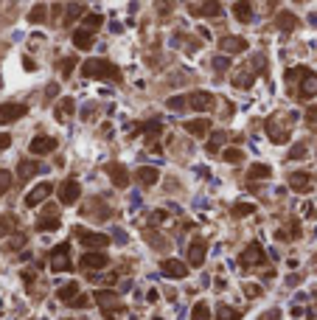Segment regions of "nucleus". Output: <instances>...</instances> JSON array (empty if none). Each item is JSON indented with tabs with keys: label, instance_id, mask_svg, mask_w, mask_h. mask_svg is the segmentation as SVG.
<instances>
[{
	"label": "nucleus",
	"instance_id": "1",
	"mask_svg": "<svg viewBox=\"0 0 317 320\" xmlns=\"http://www.w3.org/2000/svg\"><path fill=\"white\" fill-rule=\"evenodd\" d=\"M82 73H85L87 79H115V82H121L118 68H115L110 59H87L85 65H82Z\"/></svg>",
	"mask_w": 317,
	"mask_h": 320
},
{
	"label": "nucleus",
	"instance_id": "2",
	"mask_svg": "<svg viewBox=\"0 0 317 320\" xmlns=\"http://www.w3.org/2000/svg\"><path fill=\"white\" fill-rule=\"evenodd\" d=\"M51 270L53 273H68L70 270V244L62 242L51 250Z\"/></svg>",
	"mask_w": 317,
	"mask_h": 320
},
{
	"label": "nucleus",
	"instance_id": "3",
	"mask_svg": "<svg viewBox=\"0 0 317 320\" xmlns=\"http://www.w3.org/2000/svg\"><path fill=\"white\" fill-rule=\"evenodd\" d=\"M239 261H241V267H258V264H264L267 261V253H264V247H261L258 242H250L247 247L241 250Z\"/></svg>",
	"mask_w": 317,
	"mask_h": 320
},
{
	"label": "nucleus",
	"instance_id": "4",
	"mask_svg": "<svg viewBox=\"0 0 317 320\" xmlns=\"http://www.w3.org/2000/svg\"><path fill=\"white\" fill-rule=\"evenodd\" d=\"M28 113L26 104H17V101H6L0 104V124H11L17 121V118H23V115Z\"/></svg>",
	"mask_w": 317,
	"mask_h": 320
},
{
	"label": "nucleus",
	"instance_id": "5",
	"mask_svg": "<svg viewBox=\"0 0 317 320\" xmlns=\"http://www.w3.org/2000/svg\"><path fill=\"white\" fill-rule=\"evenodd\" d=\"M214 93H208V90H197V93L188 95V107L191 110H197V113H205V110H214Z\"/></svg>",
	"mask_w": 317,
	"mask_h": 320
},
{
	"label": "nucleus",
	"instance_id": "6",
	"mask_svg": "<svg viewBox=\"0 0 317 320\" xmlns=\"http://www.w3.org/2000/svg\"><path fill=\"white\" fill-rule=\"evenodd\" d=\"M281 118L283 115H275V118L267 121V135H270L272 143H286L289 140V127H281Z\"/></svg>",
	"mask_w": 317,
	"mask_h": 320
},
{
	"label": "nucleus",
	"instance_id": "7",
	"mask_svg": "<svg viewBox=\"0 0 317 320\" xmlns=\"http://www.w3.org/2000/svg\"><path fill=\"white\" fill-rule=\"evenodd\" d=\"M289 188L298 191V194H309V191L315 188V177L309 172H292L289 174Z\"/></svg>",
	"mask_w": 317,
	"mask_h": 320
},
{
	"label": "nucleus",
	"instance_id": "8",
	"mask_svg": "<svg viewBox=\"0 0 317 320\" xmlns=\"http://www.w3.org/2000/svg\"><path fill=\"white\" fill-rule=\"evenodd\" d=\"M56 228H59V208L48 205V208H45V214L40 217V222H37V230L51 233V230H56Z\"/></svg>",
	"mask_w": 317,
	"mask_h": 320
},
{
	"label": "nucleus",
	"instance_id": "9",
	"mask_svg": "<svg viewBox=\"0 0 317 320\" xmlns=\"http://www.w3.org/2000/svg\"><path fill=\"white\" fill-rule=\"evenodd\" d=\"M79 194H82V185H79L73 177L59 185V202H62V205H73V202L79 199Z\"/></svg>",
	"mask_w": 317,
	"mask_h": 320
},
{
	"label": "nucleus",
	"instance_id": "10",
	"mask_svg": "<svg viewBox=\"0 0 317 320\" xmlns=\"http://www.w3.org/2000/svg\"><path fill=\"white\" fill-rule=\"evenodd\" d=\"M76 236L82 239L85 247H107L110 244V236L107 233H93V230H85V228H76Z\"/></svg>",
	"mask_w": 317,
	"mask_h": 320
},
{
	"label": "nucleus",
	"instance_id": "11",
	"mask_svg": "<svg viewBox=\"0 0 317 320\" xmlns=\"http://www.w3.org/2000/svg\"><path fill=\"white\" fill-rule=\"evenodd\" d=\"M53 194V183H40L34 191H28L26 197V208H37L40 202H45V199Z\"/></svg>",
	"mask_w": 317,
	"mask_h": 320
},
{
	"label": "nucleus",
	"instance_id": "12",
	"mask_svg": "<svg viewBox=\"0 0 317 320\" xmlns=\"http://www.w3.org/2000/svg\"><path fill=\"white\" fill-rule=\"evenodd\" d=\"M160 270H163V275L174 278V281L188 275V264H182L180 259H163V261H160Z\"/></svg>",
	"mask_w": 317,
	"mask_h": 320
},
{
	"label": "nucleus",
	"instance_id": "13",
	"mask_svg": "<svg viewBox=\"0 0 317 320\" xmlns=\"http://www.w3.org/2000/svg\"><path fill=\"white\" fill-rule=\"evenodd\" d=\"M107 174H110V180L115 188H127L129 185V169L124 163H110L107 166Z\"/></svg>",
	"mask_w": 317,
	"mask_h": 320
},
{
	"label": "nucleus",
	"instance_id": "14",
	"mask_svg": "<svg viewBox=\"0 0 317 320\" xmlns=\"http://www.w3.org/2000/svg\"><path fill=\"white\" fill-rule=\"evenodd\" d=\"M56 146H59V143H56L51 135H37V138L31 140V146H28V149H31V155H40V157H43V155H51Z\"/></svg>",
	"mask_w": 317,
	"mask_h": 320
},
{
	"label": "nucleus",
	"instance_id": "15",
	"mask_svg": "<svg viewBox=\"0 0 317 320\" xmlns=\"http://www.w3.org/2000/svg\"><path fill=\"white\" fill-rule=\"evenodd\" d=\"M95 303H98L104 312H110V306L115 312H124V306H121V301H118V295L110 292V289H98V292H95Z\"/></svg>",
	"mask_w": 317,
	"mask_h": 320
},
{
	"label": "nucleus",
	"instance_id": "16",
	"mask_svg": "<svg viewBox=\"0 0 317 320\" xmlns=\"http://www.w3.org/2000/svg\"><path fill=\"white\" fill-rule=\"evenodd\" d=\"M110 264V256L107 253H85L82 256V270H101V267H107Z\"/></svg>",
	"mask_w": 317,
	"mask_h": 320
},
{
	"label": "nucleus",
	"instance_id": "17",
	"mask_svg": "<svg viewBox=\"0 0 317 320\" xmlns=\"http://www.w3.org/2000/svg\"><path fill=\"white\" fill-rule=\"evenodd\" d=\"M205 253H208V244L202 242V239H194L191 247H188V264H191V267H202Z\"/></svg>",
	"mask_w": 317,
	"mask_h": 320
},
{
	"label": "nucleus",
	"instance_id": "18",
	"mask_svg": "<svg viewBox=\"0 0 317 320\" xmlns=\"http://www.w3.org/2000/svg\"><path fill=\"white\" fill-rule=\"evenodd\" d=\"M219 48H222V53H241L247 51V40L244 37H222Z\"/></svg>",
	"mask_w": 317,
	"mask_h": 320
},
{
	"label": "nucleus",
	"instance_id": "19",
	"mask_svg": "<svg viewBox=\"0 0 317 320\" xmlns=\"http://www.w3.org/2000/svg\"><path fill=\"white\" fill-rule=\"evenodd\" d=\"M191 11L199 14V17H219V14H222V3H219V0H205V3H199V6H191Z\"/></svg>",
	"mask_w": 317,
	"mask_h": 320
},
{
	"label": "nucleus",
	"instance_id": "20",
	"mask_svg": "<svg viewBox=\"0 0 317 320\" xmlns=\"http://www.w3.org/2000/svg\"><path fill=\"white\" fill-rule=\"evenodd\" d=\"M256 73H258L256 68H241V70H236V76H233V87H239V90H247V87L256 82Z\"/></svg>",
	"mask_w": 317,
	"mask_h": 320
},
{
	"label": "nucleus",
	"instance_id": "21",
	"mask_svg": "<svg viewBox=\"0 0 317 320\" xmlns=\"http://www.w3.org/2000/svg\"><path fill=\"white\" fill-rule=\"evenodd\" d=\"M98 208H107L101 197L90 199V202H87V205L82 208V214H85V217H95V219H110V211H98Z\"/></svg>",
	"mask_w": 317,
	"mask_h": 320
},
{
	"label": "nucleus",
	"instance_id": "22",
	"mask_svg": "<svg viewBox=\"0 0 317 320\" xmlns=\"http://www.w3.org/2000/svg\"><path fill=\"white\" fill-rule=\"evenodd\" d=\"M135 180L140 183V185H154V183L160 180V172L152 169V166H140V169L135 172Z\"/></svg>",
	"mask_w": 317,
	"mask_h": 320
},
{
	"label": "nucleus",
	"instance_id": "23",
	"mask_svg": "<svg viewBox=\"0 0 317 320\" xmlns=\"http://www.w3.org/2000/svg\"><path fill=\"white\" fill-rule=\"evenodd\" d=\"M182 127H185V132L197 135V138H202V135L211 132V121H208V118H194V121H185Z\"/></svg>",
	"mask_w": 317,
	"mask_h": 320
},
{
	"label": "nucleus",
	"instance_id": "24",
	"mask_svg": "<svg viewBox=\"0 0 317 320\" xmlns=\"http://www.w3.org/2000/svg\"><path fill=\"white\" fill-rule=\"evenodd\" d=\"M93 31H87V28H79V31H73V45H76L79 51H90L93 48Z\"/></svg>",
	"mask_w": 317,
	"mask_h": 320
},
{
	"label": "nucleus",
	"instance_id": "25",
	"mask_svg": "<svg viewBox=\"0 0 317 320\" xmlns=\"http://www.w3.org/2000/svg\"><path fill=\"white\" fill-rule=\"evenodd\" d=\"M275 26L281 28V31H295V28L300 26V20L292 14V11H281L278 17H275Z\"/></svg>",
	"mask_w": 317,
	"mask_h": 320
},
{
	"label": "nucleus",
	"instance_id": "26",
	"mask_svg": "<svg viewBox=\"0 0 317 320\" xmlns=\"http://www.w3.org/2000/svg\"><path fill=\"white\" fill-rule=\"evenodd\" d=\"M73 113H76V101H73V98H62V101L56 104V121H68Z\"/></svg>",
	"mask_w": 317,
	"mask_h": 320
},
{
	"label": "nucleus",
	"instance_id": "27",
	"mask_svg": "<svg viewBox=\"0 0 317 320\" xmlns=\"http://www.w3.org/2000/svg\"><path fill=\"white\" fill-rule=\"evenodd\" d=\"M37 172H40V163H34V160H20V166H17V177H20L23 183L31 180Z\"/></svg>",
	"mask_w": 317,
	"mask_h": 320
},
{
	"label": "nucleus",
	"instance_id": "28",
	"mask_svg": "<svg viewBox=\"0 0 317 320\" xmlns=\"http://www.w3.org/2000/svg\"><path fill=\"white\" fill-rule=\"evenodd\" d=\"M312 95H317V73H309L300 82V98H312Z\"/></svg>",
	"mask_w": 317,
	"mask_h": 320
},
{
	"label": "nucleus",
	"instance_id": "29",
	"mask_svg": "<svg viewBox=\"0 0 317 320\" xmlns=\"http://www.w3.org/2000/svg\"><path fill=\"white\" fill-rule=\"evenodd\" d=\"M233 14H236L239 23H250V17H253V6H250L247 0H239V3L233 6Z\"/></svg>",
	"mask_w": 317,
	"mask_h": 320
},
{
	"label": "nucleus",
	"instance_id": "30",
	"mask_svg": "<svg viewBox=\"0 0 317 320\" xmlns=\"http://www.w3.org/2000/svg\"><path fill=\"white\" fill-rule=\"evenodd\" d=\"M270 174H272V169H270L267 163H253V166L247 169V177H250V180H264V177H270Z\"/></svg>",
	"mask_w": 317,
	"mask_h": 320
},
{
	"label": "nucleus",
	"instance_id": "31",
	"mask_svg": "<svg viewBox=\"0 0 317 320\" xmlns=\"http://www.w3.org/2000/svg\"><path fill=\"white\" fill-rule=\"evenodd\" d=\"M11 230H17V217L3 214V217H0V236H9Z\"/></svg>",
	"mask_w": 317,
	"mask_h": 320
},
{
	"label": "nucleus",
	"instance_id": "32",
	"mask_svg": "<svg viewBox=\"0 0 317 320\" xmlns=\"http://www.w3.org/2000/svg\"><path fill=\"white\" fill-rule=\"evenodd\" d=\"M216 320H241V312L239 309H233V306H219L216 309Z\"/></svg>",
	"mask_w": 317,
	"mask_h": 320
},
{
	"label": "nucleus",
	"instance_id": "33",
	"mask_svg": "<svg viewBox=\"0 0 317 320\" xmlns=\"http://www.w3.org/2000/svg\"><path fill=\"white\" fill-rule=\"evenodd\" d=\"M309 73H312V70L303 68V65H300V68H292L289 73H286V82H289V85H300V82L309 76Z\"/></svg>",
	"mask_w": 317,
	"mask_h": 320
},
{
	"label": "nucleus",
	"instance_id": "34",
	"mask_svg": "<svg viewBox=\"0 0 317 320\" xmlns=\"http://www.w3.org/2000/svg\"><path fill=\"white\" fill-rule=\"evenodd\" d=\"M73 298H79V284H68L59 289V301H65L68 306L73 303Z\"/></svg>",
	"mask_w": 317,
	"mask_h": 320
},
{
	"label": "nucleus",
	"instance_id": "35",
	"mask_svg": "<svg viewBox=\"0 0 317 320\" xmlns=\"http://www.w3.org/2000/svg\"><path fill=\"white\" fill-rule=\"evenodd\" d=\"M45 20H48V9L43 3H37L34 9L28 11V23H45Z\"/></svg>",
	"mask_w": 317,
	"mask_h": 320
},
{
	"label": "nucleus",
	"instance_id": "36",
	"mask_svg": "<svg viewBox=\"0 0 317 320\" xmlns=\"http://www.w3.org/2000/svg\"><path fill=\"white\" fill-rule=\"evenodd\" d=\"M82 11H85V9H82L79 3H70L68 9H65V17H62V23H65V26H70L76 17H82Z\"/></svg>",
	"mask_w": 317,
	"mask_h": 320
},
{
	"label": "nucleus",
	"instance_id": "37",
	"mask_svg": "<svg viewBox=\"0 0 317 320\" xmlns=\"http://www.w3.org/2000/svg\"><path fill=\"white\" fill-rule=\"evenodd\" d=\"M191 320H211V309H208L205 303H194V309H191Z\"/></svg>",
	"mask_w": 317,
	"mask_h": 320
},
{
	"label": "nucleus",
	"instance_id": "38",
	"mask_svg": "<svg viewBox=\"0 0 317 320\" xmlns=\"http://www.w3.org/2000/svg\"><path fill=\"white\" fill-rule=\"evenodd\" d=\"M222 157H225V163H241L244 160V152L241 149H225Z\"/></svg>",
	"mask_w": 317,
	"mask_h": 320
},
{
	"label": "nucleus",
	"instance_id": "39",
	"mask_svg": "<svg viewBox=\"0 0 317 320\" xmlns=\"http://www.w3.org/2000/svg\"><path fill=\"white\" fill-rule=\"evenodd\" d=\"M253 211H256L253 202H236V205H233V214H236V217H250Z\"/></svg>",
	"mask_w": 317,
	"mask_h": 320
},
{
	"label": "nucleus",
	"instance_id": "40",
	"mask_svg": "<svg viewBox=\"0 0 317 320\" xmlns=\"http://www.w3.org/2000/svg\"><path fill=\"white\" fill-rule=\"evenodd\" d=\"M104 17L101 14H85V28L87 31H95V28H101Z\"/></svg>",
	"mask_w": 317,
	"mask_h": 320
},
{
	"label": "nucleus",
	"instance_id": "41",
	"mask_svg": "<svg viewBox=\"0 0 317 320\" xmlns=\"http://www.w3.org/2000/svg\"><path fill=\"white\" fill-rule=\"evenodd\" d=\"M11 180H14V177H11V172L0 169V197H3V194H6V191L11 188Z\"/></svg>",
	"mask_w": 317,
	"mask_h": 320
},
{
	"label": "nucleus",
	"instance_id": "42",
	"mask_svg": "<svg viewBox=\"0 0 317 320\" xmlns=\"http://www.w3.org/2000/svg\"><path fill=\"white\" fill-rule=\"evenodd\" d=\"M225 140H227V135H225V132H214V135H211V143H208V149H211V152H216V149L222 146Z\"/></svg>",
	"mask_w": 317,
	"mask_h": 320
},
{
	"label": "nucleus",
	"instance_id": "43",
	"mask_svg": "<svg viewBox=\"0 0 317 320\" xmlns=\"http://www.w3.org/2000/svg\"><path fill=\"white\" fill-rule=\"evenodd\" d=\"M306 155V143H295L289 152V160H300V157Z\"/></svg>",
	"mask_w": 317,
	"mask_h": 320
},
{
	"label": "nucleus",
	"instance_id": "44",
	"mask_svg": "<svg viewBox=\"0 0 317 320\" xmlns=\"http://www.w3.org/2000/svg\"><path fill=\"white\" fill-rule=\"evenodd\" d=\"M182 107H188V98H177V95H174V98H169V110H182Z\"/></svg>",
	"mask_w": 317,
	"mask_h": 320
},
{
	"label": "nucleus",
	"instance_id": "45",
	"mask_svg": "<svg viewBox=\"0 0 317 320\" xmlns=\"http://www.w3.org/2000/svg\"><path fill=\"white\" fill-rule=\"evenodd\" d=\"M227 68H230V59H227V56H216L214 59V70L222 73V70H227Z\"/></svg>",
	"mask_w": 317,
	"mask_h": 320
},
{
	"label": "nucleus",
	"instance_id": "46",
	"mask_svg": "<svg viewBox=\"0 0 317 320\" xmlns=\"http://www.w3.org/2000/svg\"><path fill=\"white\" fill-rule=\"evenodd\" d=\"M244 295H250V298H261V286L258 284H244Z\"/></svg>",
	"mask_w": 317,
	"mask_h": 320
},
{
	"label": "nucleus",
	"instance_id": "47",
	"mask_svg": "<svg viewBox=\"0 0 317 320\" xmlns=\"http://www.w3.org/2000/svg\"><path fill=\"white\" fill-rule=\"evenodd\" d=\"M73 68H76V59H73V56H68V59H65V62H62V65H59V70H62V73H65V76H68V73H70V70H73Z\"/></svg>",
	"mask_w": 317,
	"mask_h": 320
},
{
	"label": "nucleus",
	"instance_id": "48",
	"mask_svg": "<svg viewBox=\"0 0 317 320\" xmlns=\"http://www.w3.org/2000/svg\"><path fill=\"white\" fill-rule=\"evenodd\" d=\"M70 306H76V309L87 306V295H79V298H73V303H70Z\"/></svg>",
	"mask_w": 317,
	"mask_h": 320
},
{
	"label": "nucleus",
	"instance_id": "49",
	"mask_svg": "<svg viewBox=\"0 0 317 320\" xmlns=\"http://www.w3.org/2000/svg\"><path fill=\"white\" fill-rule=\"evenodd\" d=\"M281 318V312L278 309H272V312H264V315H261V320H278Z\"/></svg>",
	"mask_w": 317,
	"mask_h": 320
},
{
	"label": "nucleus",
	"instance_id": "50",
	"mask_svg": "<svg viewBox=\"0 0 317 320\" xmlns=\"http://www.w3.org/2000/svg\"><path fill=\"white\" fill-rule=\"evenodd\" d=\"M9 146H11V135L3 132V135H0V149H9Z\"/></svg>",
	"mask_w": 317,
	"mask_h": 320
},
{
	"label": "nucleus",
	"instance_id": "51",
	"mask_svg": "<svg viewBox=\"0 0 317 320\" xmlns=\"http://www.w3.org/2000/svg\"><path fill=\"white\" fill-rule=\"evenodd\" d=\"M306 121H309V124H315V121H317V107H312V110H306Z\"/></svg>",
	"mask_w": 317,
	"mask_h": 320
},
{
	"label": "nucleus",
	"instance_id": "52",
	"mask_svg": "<svg viewBox=\"0 0 317 320\" xmlns=\"http://www.w3.org/2000/svg\"><path fill=\"white\" fill-rule=\"evenodd\" d=\"M56 93H59V87H56V85H51V87H48V98H53Z\"/></svg>",
	"mask_w": 317,
	"mask_h": 320
}]
</instances>
